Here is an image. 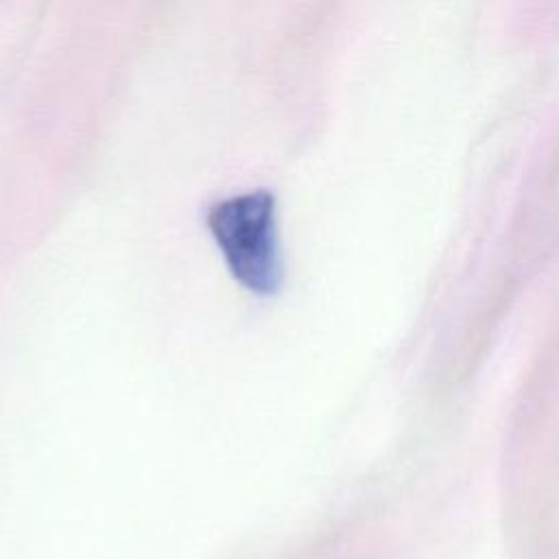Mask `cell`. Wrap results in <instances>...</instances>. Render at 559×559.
Wrapping results in <instances>:
<instances>
[{"mask_svg": "<svg viewBox=\"0 0 559 559\" xmlns=\"http://www.w3.org/2000/svg\"><path fill=\"white\" fill-rule=\"evenodd\" d=\"M205 221L231 277L255 295H275L282 284L275 197L253 190L223 199L207 210Z\"/></svg>", "mask_w": 559, "mask_h": 559, "instance_id": "obj_1", "label": "cell"}]
</instances>
